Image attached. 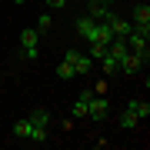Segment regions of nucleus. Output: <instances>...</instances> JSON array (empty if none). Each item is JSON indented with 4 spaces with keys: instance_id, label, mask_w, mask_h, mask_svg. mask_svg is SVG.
I'll return each mask as SVG.
<instances>
[{
    "instance_id": "obj_16",
    "label": "nucleus",
    "mask_w": 150,
    "mask_h": 150,
    "mask_svg": "<svg viewBox=\"0 0 150 150\" xmlns=\"http://www.w3.org/2000/svg\"><path fill=\"white\" fill-rule=\"evenodd\" d=\"M50 23H54L50 13H40V17H37V30H50Z\"/></svg>"
},
{
    "instance_id": "obj_9",
    "label": "nucleus",
    "mask_w": 150,
    "mask_h": 150,
    "mask_svg": "<svg viewBox=\"0 0 150 150\" xmlns=\"http://www.w3.org/2000/svg\"><path fill=\"white\" fill-rule=\"evenodd\" d=\"M30 130H33V123L27 120V117H20L13 123V137H23V140H30Z\"/></svg>"
},
{
    "instance_id": "obj_10",
    "label": "nucleus",
    "mask_w": 150,
    "mask_h": 150,
    "mask_svg": "<svg viewBox=\"0 0 150 150\" xmlns=\"http://www.w3.org/2000/svg\"><path fill=\"white\" fill-rule=\"evenodd\" d=\"M27 120L33 123V127H50V113H47V110H30Z\"/></svg>"
},
{
    "instance_id": "obj_19",
    "label": "nucleus",
    "mask_w": 150,
    "mask_h": 150,
    "mask_svg": "<svg viewBox=\"0 0 150 150\" xmlns=\"http://www.w3.org/2000/svg\"><path fill=\"white\" fill-rule=\"evenodd\" d=\"M13 4H27V0H13Z\"/></svg>"
},
{
    "instance_id": "obj_11",
    "label": "nucleus",
    "mask_w": 150,
    "mask_h": 150,
    "mask_svg": "<svg viewBox=\"0 0 150 150\" xmlns=\"http://www.w3.org/2000/svg\"><path fill=\"white\" fill-rule=\"evenodd\" d=\"M137 123H140V117H137V113H134V110H130V107H127V110H123V113H120V127H123V130H134V127H137Z\"/></svg>"
},
{
    "instance_id": "obj_8",
    "label": "nucleus",
    "mask_w": 150,
    "mask_h": 150,
    "mask_svg": "<svg viewBox=\"0 0 150 150\" xmlns=\"http://www.w3.org/2000/svg\"><path fill=\"white\" fill-rule=\"evenodd\" d=\"M90 97H93L90 90H83L80 97H77V103H74V110H70V113H74L77 120H83V117H87V103H90Z\"/></svg>"
},
{
    "instance_id": "obj_18",
    "label": "nucleus",
    "mask_w": 150,
    "mask_h": 150,
    "mask_svg": "<svg viewBox=\"0 0 150 150\" xmlns=\"http://www.w3.org/2000/svg\"><path fill=\"white\" fill-rule=\"evenodd\" d=\"M103 4H107V7H113V4H117V0H103Z\"/></svg>"
},
{
    "instance_id": "obj_14",
    "label": "nucleus",
    "mask_w": 150,
    "mask_h": 150,
    "mask_svg": "<svg viewBox=\"0 0 150 150\" xmlns=\"http://www.w3.org/2000/svg\"><path fill=\"white\" fill-rule=\"evenodd\" d=\"M57 77H60V80H70V77H77V74H74V67H70L67 60H60V64H57Z\"/></svg>"
},
{
    "instance_id": "obj_3",
    "label": "nucleus",
    "mask_w": 150,
    "mask_h": 150,
    "mask_svg": "<svg viewBox=\"0 0 150 150\" xmlns=\"http://www.w3.org/2000/svg\"><path fill=\"white\" fill-rule=\"evenodd\" d=\"M20 54L27 60H37V27L20 30Z\"/></svg>"
},
{
    "instance_id": "obj_7",
    "label": "nucleus",
    "mask_w": 150,
    "mask_h": 150,
    "mask_svg": "<svg viewBox=\"0 0 150 150\" xmlns=\"http://www.w3.org/2000/svg\"><path fill=\"white\" fill-rule=\"evenodd\" d=\"M87 7H90L87 13H90L93 20H107V13H110V7L103 4V0H87Z\"/></svg>"
},
{
    "instance_id": "obj_12",
    "label": "nucleus",
    "mask_w": 150,
    "mask_h": 150,
    "mask_svg": "<svg viewBox=\"0 0 150 150\" xmlns=\"http://www.w3.org/2000/svg\"><path fill=\"white\" fill-rule=\"evenodd\" d=\"M127 107H130V110H134V113H137V117H140V120H147V117H150V103H147V100H130V103H127Z\"/></svg>"
},
{
    "instance_id": "obj_4",
    "label": "nucleus",
    "mask_w": 150,
    "mask_h": 150,
    "mask_svg": "<svg viewBox=\"0 0 150 150\" xmlns=\"http://www.w3.org/2000/svg\"><path fill=\"white\" fill-rule=\"evenodd\" d=\"M107 27H110L113 37H120V40H123L130 30H134V23H130V20H123V17H117V13L110 10V13H107Z\"/></svg>"
},
{
    "instance_id": "obj_13",
    "label": "nucleus",
    "mask_w": 150,
    "mask_h": 150,
    "mask_svg": "<svg viewBox=\"0 0 150 150\" xmlns=\"http://www.w3.org/2000/svg\"><path fill=\"white\" fill-rule=\"evenodd\" d=\"M100 67H103V74L110 77V74H117V67H120V60H117V57H110V54H103V57H100Z\"/></svg>"
},
{
    "instance_id": "obj_6",
    "label": "nucleus",
    "mask_w": 150,
    "mask_h": 150,
    "mask_svg": "<svg viewBox=\"0 0 150 150\" xmlns=\"http://www.w3.org/2000/svg\"><path fill=\"white\" fill-rule=\"evenodd\" d=\"M130 23L134 27H150V7L147 4H134L130 7Z\"/></svg>"
},
{
    "instance_id": "obj_5",
    "label": "nucleus",
    "mask_w": 150,
    "mask_h": 150,
    "mask_svg": "<svg viewBox=\"0 0 150 150\" xmlns=\"http://www.w3.org/2000/svg\"><path fill=\"white\" fill-rule=\"evenodd\" d=\"M144 64H147L144 57H137V54H130V50H127V57L120 60V67H117V70H120V74H127V77H137L140 70H144Z\"/></svg>"
},
{
    "instance_id": "obj_1",
    "label": "nucleus",
    "mask_w": 150,
    "mask_h": 150,
    "mask_svg": "<svg viewBox=\"0 0 150 150\" xmlns=\"http://www.w3.org/2000/svg\"><path fill=\"white\" fill-rule=\"evenodd\" d=\"M107 113H110V100L103 93H93L90 103H87V117L90 120H107Z\"/></svg>"
},
{
    "instance_id": "obj_17",
    "label": "nucleus",
    "mask_w": 150,
    "mask_h": 150,
    "mask_svg": "<svg viewBox=\"0 0 150 150\" xmlns=\"http://www.w3.org/2000/svg\"><path fill=\"white\" fill-rule=\"evenodd\" d=\"M50 7H67V0H47Z\"/></svg>"
},
{
    "instance_id": "obj_2",
    "label": "nucleus",
    "mask_w": 150,
    "mask_h": 150,
    "mask_svg": "<svg viewBox=\"0 0 150 150\" xmlns=\"http://www.w3.org/2000/svg\"><path fill=\"white\" fill-rule=\"evenodd\" d=\"M64 60L74 67V74H77V77L90 74V67H93V60L87 57V54H80V50H67V54H64Z\"/></svg>"
},
{
    "instance_id": "obj_15",
    "label": "nucleus",
    "mask_w": 150,
    "mask_h": 150,
    "mask_svg": "<svg viewBox=\"0 0 150 150\" xmlns=\"http://www.w3.org/2000/svg\"><path fill=\"white\" fill-rule=\"evenodd\" d=\"M103 54H107V43H90V54H87V57H90V60H100Z\"/></svg>"
}]
</instances>
